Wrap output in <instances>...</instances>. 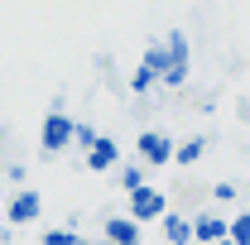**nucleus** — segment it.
Segmentation results:
<instances>
[{
	"instance_id": "f257e3e1",
	"label": "nucleus",
	"mask_w": 250,
	"mask_h": 245,
	"mask_svg": "<svg viewBox=\"0 0 250 245\" xmlns=\"http://www.w3.org/2000/svg\"><path fill=\"white\" fill-rule=\"evenodd\" d=\"M188 72H192V43H188L183 29H168L164 39V67H159V87L164 92H183Z\"/></svg>"
},
{
	"instance_id": "f03ea898",
	"label": "nucleus",
	"mask_w": 250,
	"mask_h": 245,
	"mask_svg": "<svg viewBox=\"0 0 250 245\" xmlns=\"http://www.w3.org/2000/svg\"><path fill=\"white\" fill-rule=\"evenodd\" d=\"M67 149H72V116H67V106H48V116L39 125V154L58 159Z\"/></svg>"
},
{
	"instance_id": "7ed1b4c3",
	"label": "nucleus",
	"mask_w": 250,
	"mask_h": 245,
	"mask_svg": "<svg viewBox=\"0 0 250 245\" xmlns=\"http://www.w3.org/2000/svg\"><path fill=\"white\" fill-rule=\"evenodd\" d=\"M125 197H130V216H135L140 226H154L159 216L168 212V197H164L159 187H149V183H140L135 192H125Z\"/></svg>"
},
{
	"instance_id": "20e7f679",
	"label": "nucleus",
	"mask_w": 250,
	"mask_h": 245,
	"mask_svg": "<svg viewBox=\"0 0 250 245\" xmlns=\"http://www.w3.org/2000/svg\"><path fill=\"white\" fill-rule=\"evenodd\" d=\"M135 154H140L145 168H164V163H173V140H168L164 130H140Z\"/></svg>"
},
{
	"instance_id": "39448f33",
	"label": "nucleus",
	"mask_w": 250,
	"mask_h": 245,
	"mask_svg": "<svg viewBox=\"0 0 250 245\" xmlns=\"http://www.w3.org/2000/svg\"><path fill=\"white\" fill-rule=\"evenodd\" d=\"M0 216H5L10 226H34V221L43 216V197H39L34 187H20V192H15V197L0 207Z\"/></svg>"
},
{
	"instance_id": "423d86ee",
	"label": "nucleus",
	"mask_w": 250,
	"mask_h": 245,
	"mask_svg": "<svg viewBox=\"0 0 250 245\" xmlns=\"http://www.w3.org/2000/svg\"><path fill=\"white\" fill-rule=\"evenodd\" d=\"M82 163H87V168H92V173H111V168H116V163H121V144H116V140H111V135H96L92 144H87V149H82Z\"/></svg>"
},
{
	"instance_id": "0eeeda50",
	"label": "nucleus",
	"mask_w": 250,
	"mask_h": 245,
	"mask_svg": "<svg viewBox=\"0 0 250 245\" xmlns=\"http://www.w3.org/2000/svg\"><path fill=\"white\" fill-rule=\"evenodd\" d=\"M101 236L111 245H140V236H145V226L135 221V216L125 212V216H106V226H101Z\"/></svg>"
},
{
	"instance_id": "6e6552de",
	"label": "nucleus",
	"mask_w": 250,
	"mask_h": 245,
	"mask_svg": "<svg viewBox=\"0 0 250 245\" xmlns=\"http://www.w3.org/2000/svg\"><path fill=\"white\" fill-rule=\"evenodd\" d=\"M154 226H164V241H168V245H192V221H188L183 212H173V207H168Z\"/></svg>"
},
{
	"instance_id": "1a4fd4ad",
	"label": "nucleus",
	"mask_w": 250,
	"mask_h": 245,
	"mask_svg": "<svg viewBox=\"0 0 250 245\" xmlns=\"http://www.w3.org/2000/svg\"><path fill=\"white\" fill-rule=\"evenodd\" d=\"M188 221H192V241H197V245L226 236V216H217V212H197V216H188Z\"/></svg>"
},
{
	"instance_id": "9d476101",
	"label": "nucleus",
	"mask_w": 250,
	"mask_h": 245,
	"mask_svg": "<svg viewBox=\"0 0 250 245\" xmlns=\"http://www.w3.org/2000/svg\"><path fill=\"white\" fill-rule=\"evenodd\" d=\"M207 159V135H192L183 144H173V163L178 168H192V163H202Z\"/></svg>"
},
{
	"instance_id": "9b49d317",
	"label": "nucleus",
	"mask_w": 250,
	"mask_h": 245,
	"mask_svg": "<svg viewBox=\"0 0 250 245\" xmlns=\"http://www.w3.org/2000/svg\"><path fill=\"white\" fill-rule=\"evenodd\" d=\"M154 87H159V72L149 67V62H140V67L130 72V82H125V92H130V96H149Z\"/></svg>"
},
{
	"instance_id": "f8f14e48",
	"label": "nucleus",
	"mask_w": 250,
	"mask_h": 245,
	"mask_svg": "<svg viewBox=\"0 0 250 245\" xmlns=\"http://www.w3.org/2000/svg\"><path fill=\"white\" fill-rule=\"evenodd\" d=\"M145 173H149V168H145L140 159H130V163H116V178H121V192H135V187L145 183Z\"/></svg>"
},
{
	"instance_id": "ddd939ff",
	"label": "nucleus",
	"mask_w": 250,
	"mask_h": 245,
	"mask_svg": "<svg viewBox=\"0 0 250 245\" xmlns=\"http://www.w3.org/2000/svg\"><path fill=\"white\" fill-rule=\"evenodd\" d=\"M96 72H101V87H111V92L125 96V82H121V72H116V58L111 53H96Z\"/></svg>"
},
{
	"instance_id": "4468645a",
	"label": "nucleus",
	"mask_w": 250,
	"mask_h": 245,
	"mask_svg": "<svg viewBox=\"0 0 250 245\" xmlns=\"http://www.w3.org/2000/svg\"><path fill=\"white\" fill-rule=\"evenodd\" d=\"M39 245H82V236H77L72 226H48V231L39 236Z\"/></svg>"
},
{
	"instance_id": "2eb2a0df",
	"label": "nucleus",
	"mask_w": 250,
	"mask_h": 245,
	"mask_svg": "<svg viewBox=\"0 0 250 245\" xmlns=\"http://www.w3.org/2000/svg\"><path fill=\"white\" fill-rule=\"evenodd\" d=\"M226 236H231V245H250V212H241L236 221H226Z\"/></svg>"
},
{
	"instance_id": "dca6fc26",
	"label": "nucleus",
	"mask_w": 250,
	"mask_h": 245,
	"mask_svg": "<svg viewBox=\"0 0 250 245\" xmlns=\"http://www.w3.org/2000/svg\"><path fill=\"white\" fill-rule=\"evenodd\" d=\"M96 140V130L87 121H72V149H87V144H92Z\"/></svg>"
},
{
	"instance_id": "f3484780",
	"label": "nucleus",
	"mask_w": 250,
	"mask_h": 245,
	"mask_svg": "<svg viewBox=\"0 0 250 245\" xmlns=\"http://www.w3.org/2000/svg\"><path fill=\"white\" fill-rule=\"evenodd\" d=\"M140 62H149V67L159 72V67H164V39H154V43L145 48V58H140Z\"/></svg>"
},
{
	"instance_id": "a211bd4d",
	"label": "nucleus",
	"mask_w": 250,
	"mask_h": 245,
	"mask_svg": "<svg viewBox=\"0 0 250 245\" xmlns=\"http://www.w3.org/2000/svg\"><path fill=\"white\" fill-rule=\"evenodd\" d=\"M212 197L217 202H236V183H212Z\"/></svg>"
},
{
	"instance_id": "6ab92c4d",
	"label": "nucleus",
	"mask_w": 250,
	"mask_h": 245,
	"mask_svg": "<svg viewBox=\"0 0 250 245\" xmlns=\"http://www.w3.org/2000/svg\"><path fill=\"white\" fill-rule=\"evenodd\" d=\"M5 178H10V183H24V178H29V168L15 159V163H5Z\"/></svg>"
},
{
	"instance_id": "aec40b11",
	"label": "nucleus",
	"mask_w": 250,
	"mask_h": 245,
	"mask_svg": "<svg viewBox=\"0 0 250 245\" xmlns=\"http://www.w3.org/2000/svg\"><path fill=\"white\" fill-rule=\"evenodd\" d=\"M236 116H241V121H250V96H241V101H236Z\"/></svg>"
},
{
	"instance_id": "412c9836",
	"label": "nucleus",
	"mask_w": 250,
	"mask_h": 245,
	"mask_svg": "<svg viewBox=\"0 0 250 245\" xmlns=\"http://www.w3.org/2000/svg\"><path fill=\"white\" fill-rule=\"evenodd\" d=\"M207 245H231V236H221V241H207Z\"/></svg>"
},
{
	"instance_id": "4be33fe9",
	"label": "nucleus",
	"mask_w": 250,
	"mask_h": 245,
	"mask_svg": "<svg viewBox=\"0 0 250 245\" xmlns=\"http://www.w3.org/2000/svg\"><path fill=\"white\" fill-rule=\"evenodd\" d=\"M0 144H5V125H0Z\"/></svg>"
},
{
	"instance_id": "5701e85b",
	"label": "nucleus",
	"mask_w": 250,
	"mask_h": 245,
	"mask_svg": "<svg viewBox=\"0 0 250 245\" xmlns=\"http://www.w3.org/2000/svg\"><path fill=\"white\" fill-rule=\"evenodd\" d=\"M96 245H111V241H106V236H101V241H96Z\"/></svg>"
},
{
	"instance_id": "b1692460",
	"label": "nucleus",
	"mask_w": 250,
	"mask_h": 245,
	"mask_svg": "<svg viewBox=\"0 0 250 245\" xmlns=\"http://www.w3.org/2000/svg\"><path fill=\"white\" fill-rule=\"evenodd\" d=\"M10 245H24V241H10Z\"/></svg>"
},
{
	"instance_id": "393cba45",
	"label": "nucleus",
	"mask_w": 250,
	"mask_h": 245,
	"mask_svg": "<svg viewBox=\"0 0 250 245\" xmlns=\"http://www.w3.org/2000/svg\"><path fill=\"white\" fill-rule=\"evenodd\" d=\"M0 207H5V202H0Z\"/></svg>"
}]
</instances>
